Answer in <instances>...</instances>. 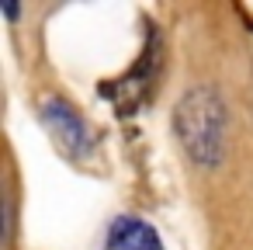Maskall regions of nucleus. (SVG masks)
I'll return each mask as SVG.
<instances>
[{"label": "nucleus", "mask_w": 253, "mask_h": 250, "mask_svg": "<svg viewBox=\"0 0 253 250\" xmlns=\"http://www.w3.org/2000/svg\"><path fill=\"white\" fill-rule=\"evenodd\" d=\"M173 132L184 153L198 167L205 170L218 167L225 156V132H229V115H225L222 98L211 87L187 91L173 108Z\"/></svg>", "instance_id": "obj_1"}, {"label": "nucleus", "mask_w": 253, "mask_h": 250, "mask_svg": "<svg viewBox=\"0 0 253 250\" xmlns=\"http://www.w3.org/2000/svg\"><path fill=\"white\" fill-rule=\"evenodd\" d=\"M42 122H45L49 136H52L70 156H87V153H90V129L84 125V118H80L63 98H45V101H42Z\"/></svg>", "instance_id": "obj_2"}, {"label": "nucleus", "mask_w": 253, "mask_h": 250, "mask_svg": "<svg viewBox=\"0 0 253 250\" xmlns=\"http://www.w3.org/2000/svg\"><path fill=\"white\" fill-rule=\"evenodd\" d=\"M104 250H163L160 233L139 215H118L108 226Z\"/></svg>", "instance_id": "obj_3"}]
</instances>
